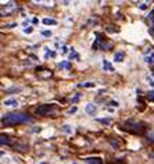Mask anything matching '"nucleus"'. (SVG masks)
<instances>
[{
  "instance_id": "21",
  "label": "nucleus",
  "mask_w": 154,
  "mask_h": 164,
  "mask_svg": "<svg viewBox=\"0 0 154 164\" xmlns=\"http://www.w3.org/2000/svg\"><path fill=\"white\" fill-rule=\"evenodd\" d=\"M99 121L103 122V124H111V120H110V118H99Z\"/></svg>"
},
{
  "instance_id": "28",
  "label": "nucleus",
  "mask_w": 154,
  "mask_h": 164,
  "mask_svg": "<svg viewBox=\"0 0 154 164\" xmlns=\"http://www.w3.org/2000/svg\"><path fill=\"white\" fill-rule=\"evenodd\" d=\"M38 22H39V20H38L36 17H35V18H32V24H35V25H36Z\"/></svg>"
},
{
  "instance_id": "4",
  "label": "nucleus",
  "mask_w": 154,
  "mask_h": 164,
  "mask_svg": "<svg viewBox=\"0 0 154 164\" xmlns=\"http://www.w3.org/2000/svg\"><path fill=\"white\" fill-rule=\"evenodd\" d=\"M35 113H36L38 116H42V117L54 116V114H56V107H54L53 104H42V106L35 109Z\"/></svg>"
},
{
  "instance_id": "8",
  "label": "nucleus",
  "mask_w": 154,
  "mask_h": 164,
  "mask_svg": "<svg viewBox=\"0 0 154 164\" xmlns=\"http://www.w3.org/2000/svg\"><path fill=\"white\" fill-rule=\"evenodd\" d=\"M123 58H125V53H123V52H117V53L114 54V61H115V63H122Z\"/></svg>"
},
{
  "instance_id": "7",
  "label": "nucleus",
  "mask_w": 154,
  "mask_h": 164,
  "mask_svg": "<svg viewBox=\"0 0 154 164\" xmlns=\"http://www.w3.org/2000/svg\"><path fill=\"white\" fill-rule=\"evenodd\" d=\"M85 111L88 113V114H90V116H94L96 114V111H97V107L92 104V103H88L86 106H85Z\"/></svg>"
},
{
  "instance_id": "15",
  "label": "nucleus",
  "mask_w": 154,
  "mask_h": 164,
  "mask_svg": "<svg viewBox=\"0 0 154 164\" xmlns=\"http://www.w3.org/2000/svg\"><path fill=\"white\" fill-rule=\"evenodd\" d=\"M58 67H60V68H65V70H70V68H71V63H70V61H61V63L58 64Z\"/></svg>"
},
{
  "instance_id": "11",
  "label": "nucleus",
  "mask_w": 154,
  "mask_h": 164,
  "mask_svg": "<svg viewBox=\"0 0 154 164\" xmlns=\"http://www.w3.org/2000/svg\"><path fill=\"white\" fill-rule=\"evenodd\" d=\"M0 142H1V145H13V141L10 139V136H7V135H1Z\"/></svg>"
},
{
  "instance_id": "3",
  "label": "nucleus",
  "mask_w": 154,
  "mask_h": 164,
  "mask_svg": "<svg viewBox=\"0 0 154 164\" xmlns=\"http://www.w3.org/2000/svg\"><path fill=\"white\" fill-rule=\"evenodd\" d=\"M96 36L97 38H96V41L92 44V47L94 50H110L113 47V43L106 41V38H103L100 33H96Z\"/></svg>"
},
{
  "instance_id": "6",
  "label": "nucleus",
  "mask_w": 154,
  "mask_h": 164,
  "mask_svg": "<svg viewBox=\"0 0 154 164\" xmlns=\"http://www.w3.org/2000/svg\"><path fill=\"white\" fill-rule=\"evenodd\" d=\"M4 106H6V107H17V106H18V100L14 98L6 99V100H4Z\"/></svg>"
},
{
  "instance_id": "27",
  "label": "nucleus",
  "mask_w": 154,
  "mask_h": 164,
  "mask_svg": "<svg viewBox=\"0 0 154 164\" xmlns=\"http://www.w3.org/2000/svg\"><path fill=\"white\" fill-rule=\"evenodd\" d=\"M75 111H76V107L74 106V107H71V109L68 110V114H72V113H75Z\"/></svg>"
},
{
  "instance_id": "5",
  "label": "nucleus",
  "mask_w": 154,
  "mask_h": 164,
  "mask_svg": "<svg viewBox=\"0 0 154 164\" xmlns=\"http://www.w3.org/2000/svg\"><path fill=\"white\" fill-rule=\"evenodd\" d=\"M17 10V4L14 1H6V3H1V15H9L13 11Z\"/></svg>"
},
{
  "instance_id": "26",
  "label": "nucleus",
  "mask_w": 154,
  "mask_h": 164,
  "mask_svg": "<svg viewBox=\"0 0 154 164\" xmlns=\"http://www.w3.org/2000/svg\"><path fill=\"white\" fill-rule=\"evenodd\" d=\"M61 52H62V53H67V52H68V47H67L65 44H62V46H61Z\"/></svg>"
},
{
  "instance_id": "16",
  "label": "nucleus",
  "mask_w": 154,
  "mask_h": 164,
  "mask_svg": "<svg viewBox=\"0 0 154 164\" xmlns=\"http://www.w3.org/2000/svg\"><path fill=\"white\" fill-rule=\"evenodd\" d=\"M149 1H140L139 4H137V7H139V10H146L147 7H149Z\"/></svg>"
},
{
  "instance_id": "17",
  "label": "nucleus",
  "mask_w": 154,
  "mask_h": 164,
  "mask_svg": "<svg viewBox=\"0 0 154 164\" xmlns=\"http://www.w3.org/2000/svg\"><path fill=\"white\" fill-rule=\"evenodd\" d=\"M70 57H71V60H72V58H79V54L75 52V49H74V47H71V54H70Z\"/></svg>"
},
{
  "instance_id": "12",
  "label": "nucleus",
  "mask_w": 154,
  "mask_h": 164,
  "mask_svg": "<svg viewBox=\"0 0 154 164\" xmlns=\"http://www.w3.org/2000/svg\"><path fill=\"white\" fill-rule=\"evenodd\" d=\"M86 164H103L102 159L94 157V159H86Z\"/></svg>"
},
{
  "instance_id": "20",
  "label": "nucleus",
  "mask_w": 154,
  "mask_h": 164,
  "mask_svg": "<svg viewBox=\"0 0 154 164\" xmlns=\"http://www.w3.org/2000/svg\"><path fill=\"white\" fill-rule=\"evenodd\" d=\"M78 86L79 88H92V86H94V84H79Z\"/></svg>"
},
{
  "instance_id": "10",
  "label": "nucleus",
  "mask_w": 154,
  "mask_h": 164,
  "mask_svg": "<svg viewBox=\"0 0 154 164\" xmlns=\"http://www.w3.org/2000/svg\"><path fill=\"white\" fill-rule=\"evenodd\" d=\"M103 68H104L106 71H108V72H113L114 71V67L111 66V63L107 61V60H103Z\"/></svg>"
},
{
  "instance_id": "24",
  "label": "nucleus",
  "mask_w": 154,
  "mask_h": 164,
  "mask_svg": "<svg viewBox=\"0 0 154 164\" xmlns=\"http://www.w3.org/2000/svg\"><path fill=\"white\" fill-rule=\"evenodd\" d=\"M149 18H150V21H151V24H153V27H154V10L150 13V15H149Z\"/></svg>"
},
{
  "instance_id": "18",
  "label": "nucleus",
  "mask_w": 154,
  "mask_h": 164,
  "mask_svg": "<svg viewBox=\"0 0 154 164\" xmlns=\"http://www.w3.org/2000/svg\"><path fill=\"white\" fill-rule=\"evenodd\" d=\"M79 99H81V93H76V95H75V96L71 99V103H72V104L78 103V100H79Z\"/></svg>"
},
{
  "instance_id": "19",
  "label": "nucleus",
  "mask_w": 154,
  "mask_h": 164,
  "mask_svg": "<svg viewBox=\"0 0 154 164\" xmlns=\"http://www.w3.org/2000/svg\"><path fill=\"white\" fill-rule=\"evenodd\" d=\"M108 104H110L111 107H117V109L119 107V102H118V100H111V102H110Z\"/></svg>"
},
{
  "instance_id": "1",
  "label": "nucleus",
  "mask_w": 154,
  "mask_h": 164,
  "mask_svg": "<svg viewBox=\"0 0 154 164\" xmlns=\"http://www.w3.org/2000/svg\"><path fill=\"white\" fill-rule=\"evenodd\" d=\"M31 117L28 114L24 113H9L6 116H3L1 118V125L3 127H15L20 124H27L31 122Z\"/></svg>"
},
{
  "instance_id": "13",
  "label": "nucleus",
  "mask_w": 154,
  "mask_h": 164,
  "mask_svg": "<svg viewBox=\"0 0 154 164\" xmlns=\"http://www.w3.org/2000/svg\"><path fill=\"white\" fill-rule=\"evenodd\" d=\"M146 64H154V53H150V56H144Z\"/></svg>"
},
{
  "instance_id": "9",
  "label": "nucleus",
  "mask_w": 154,
  "mask_h": 164,
  "mask_svg": "<svg viewBox=\"0 0 154 164\" xmlns=\"http://www.w3.org/2000/svg\"><path fill=\"white\" fill-rule=\"evenodd\" d=\"M61 131L64 133H67V135H71L72 132H74V128H72V125H70V124H64L61 127Z\"/></svg>"
},
{
  "instance_id": "31",
  "label": "nucleus",
  "mask_w": 154,
  "mask_h": 164,
  "mask_svg": "<svg viewBox=\"0 0 154 164\" xmlns=\"http://www.w3.org/2000/svg\"><path fill=\"white\" fill-rule=\"evenodd\" d=\"M72 164H76V163H72Z\"/></svg>"
},
{
  "instance_id": "30",
  "label": "nucleus",
  "mask_w": 154,
  "mask_h": 164,
  "mask_svg": "<svg viewBox=\"0 0 154 164\" xmlns=\"http://www.w3.org/2000/svg\"><path fill=\"white\" fill-rule=\"evenodd\" d=\"M14 27H17V24H9L7 25V28H14Z\"/></svg>"
},
{
  "instance_id": "14",
  "label": "nucleus",
  "mask_w": 154,
  "mask_h": 164,
  "mask_svg": "<svg viewBox=\"0 0 154 164\" xmlns=\"http://www.w3.org/2000/svg\"><path fill=\"white\" fill-rule=\"evenodd\" d=\"M43 24L44 25H57V21L54 18H44L43 20Z\"/></svg>"
},
{
  "instance_id": "22",
  "label": "nucleus",
  "mask_w": 154,
  "mask_h": 164,
  "mask_svg": "<svg viewBox=\"0 0 154 164\" xmlns=\"http://www.w3.org/2000/svg\"><path fill=\"white\" fill-rule=\"evenodd\" d=\"M24 32H25V33H32V32H33V28H32V27H28V28H24Z\"/></svg>"
},
{
  "instance_id": "29",
  "label": "nucleus",
  "mask_w": 154,
  "mask_h": 164,
  "mask_svg": "<svg viewBox=\"0 0 154 164\" xmlns=\"http://www.w3.org/2000/svg\"><path fill=\"white\" fill-rule=\"evenodd\" d=\"M149 85L154 88V79H149Z\"/></svg>"
},
{
  "instance_id": "25",
  "label": "nucleus",
  "mask_w": 154,
  "mask_h": 164,
  "mask_svg": "<svg viewBox=\"0 0 154 164\" xmlns=\"http://www.w3.org/2000/svg\"><path fill=\"white\" fill-rule=\"evenodd\" d=\"M43 36H51V31H42Z\"/></svg>"
},
{
  "instance_id": "23",
  "label": "nucleus",
  "mask_w": 154,
  "mask_h": 164,
  "mask_svg": "<svg viewBox=\"0 0 154 164\" xmlns=\"http://www.w3.org/2000/svg\"><path fill=\"white\" fill-rule=\"evenodd\" d=\"M147 98L150 99V100H154V90H150V92L147 93Z\"/></svg>"
},
{
  "instance_id": "2",
  "label": "nucleus",
  "mask_w": 154,
  "mask_h": 164,
  "mask_svg": "<svg viewBox=\"0 0 154 164\" xmlns=\"http://www.w3.org/2000/svg\"><path fill=\"white\" fill-rule=\"evenodd\" d=\"M122 129L123 131H128V132H132V133H143L144 125H143V122L129 120V121H125L122 124Z\"/></svg>"
}]
</instances>
